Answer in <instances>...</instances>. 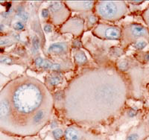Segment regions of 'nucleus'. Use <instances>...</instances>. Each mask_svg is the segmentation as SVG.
Segmentation results:
<instances>
[{"label":"nucleus","instance_id":"1","mask_svg":"<svg viewBox=\"0 0 149 140\" xmlns=\"http://www.w3.org/2000/svg\"><path fill=\"white\" fill-rule=\"evenodd\" d=\"M42 99L43 96L38 88L32 84H25L15 92L13 101L18 111L29 113L37 108Z\"/></svg>","mask_w":149,"mask_h":140},{"label":"nucleus","instance_id":"2","mask_svg":"<svg viewBox=\"0 0 149 140\" xmlns=\"http://www.w3.org/2000/svg\"><path fill=\"white\" fill-rule=\"evenodd\" d=\"M34 63L37 66L40 67V68L45 69L54 70V71H58V70L61 69V66L60 64L51 62L42 58H37L35 60Z\"/></svg>","mask_w":149,"mask_h":140},{"label":"nucleus","instance_id":"3","mask_svg":"<svg viewBox=\"0 0 149 140\" xmlns=\"http://www.w3.org/2000/svg\"><path fill=\"white\" fill-rule=\"evenodd\" d=\"M101 6L100 12L104 17H112L116 13V6L114 2H104Z\"/></svg>","mask_w":149,"mask_h":140},{"label":"nucleus","instance_id":"4","mask_svg":"<svg viewBox=\"0 0 149 140\" xmlns=\"http://www.w3.org/2000/svg\"><path fill=\"white\" fill-rule=\"evenodd\" d=\"M67 45L66 43H56L50 45L48 49V52L50 54H62L66 52Z\"/></svg>","mask_w":149,"mask_h":140},{"label":"nucleus","instance_id":"5","mask_svg":"<svg viewBox=\"0 0 149 140\" xmlns=\"http://www.w3.org/2000/svg\"><path fill=\"white\" fill-rule=\"evenodd\" d=\"M120 30L116 27H107L102 34L108 39H119L120 37Z\"/></svg>","mask_w":149,"mask_h":140},{"label":"nucleus","instance_id":"6","mask_svg":"<svg viewBox=\"0 0 149 140\" xmlns=\"http://www.w3.org/2000/svg\"><path fill=\"white\" fill-rule=\"evenodd\" d=\"M131 34L134 37H141V36H144L146 34V30L145 28H143L142 26L139 25H132L131 27Z\"/></svg>","mask_w":149,"mask_h":140},{"label":"nucleus","instance_id":"7","mask_svg":"<svg viewBox=\"0 0 149 140\" xmlns=\"http://www.w3.org/2000/svg\"><path fill=\"white\" fill-rule=\"evenodd\" d=\"M10 104L7 100H2L0 102V118H4L8 115Z\"/></svg>","mask_w":149,"mask_h":140},{"label":"nucleus","instance_id":"8","mask_svg":"<svg viewBox=\"0 0 149 140\" xmlns=\"http://www.w3.org/2000/svg\"><path fill=\"white\" fill-rule=\"evenodd\" d=\"M46 115V112L44 110H40L39 111L36 113L33 116V119H32V122L34 124H38L40 122H41L43 120L44 117Z\"/></svg>","mask_w":149,"mask_h":140},{"label":"nucleus","instance_id":"9","mask_svg":"<svg viewBox=\"0 0 149 140\" xmlns=\"http://www.w3.org/2000/svg\"><path fill=\"white\" fill-rule=\"evenodd\" d=\"M75 62L78 64H83L85 63L87 60V58L85 55V54L82 52H79L78 53H76L74 56Z\"/></svg>","mask_w":149,"mask_h":140},{"label":"nucleus","instance_id":"10","mask_svg":"<svg viewBox=\"0 0 149 140\" xmlns=\"http://www.w3.org/2000/svg\"><path fill=\"white\" fill-rule=\"evenodd\" d=\"M62 77L60 75H54L52 76V78H50L49 79V83L52 86H56L59 83H60L62 81Z\"/></svg>","mask_w":149,"mask_h":140},{"label":"nucleus","instance_id":"11","mask_svg":"<svg viewBox=\"0 0 149 140\" xmlns=\"http://www.w3.org/2000/svg\"><path fill=\"white\" fill-rule=\"evenodd\" d=\"M32 47L34 52H37L40 49V40L37 36H34L32 39Z\"/></svg>","mask_w":149,"mask_h":140},{"label":"nucleus","instance_id":"12","mask_svg":"<svg viewBox=\"0 0 149 140\" xmlns=\"http://www.w3.org/2000/svg\"><path fill=\"white\" fill-rule=\"evenodd\" d=\"M52 133H53V136H54V138L57 139H60L63 136V130L61 129H55Z\"/></svg>","mask_w":149,"mask_h":140},{"label":"nucleus","instance_id":"13","mask_svg":"<svg viewBox=\"0 0 149 140\" xmlns=\"http://www.w3.org/2000/svg\"><path fill=\"white\" fill-rule=\"evenodd\" d=\"M0 63L3 64L10 65L13 63V60L11 58H8V57H0Z\"/></svg>","mask_w":149,"mask_h":140},{"label":"nucleus","instance_id":"14","mask_svg":"<svg viewBox=\"0 0 149 140\" xmlns=\"http://www.w3.org/2000/svg\"><path fill=\"white\" fill-rule=\"evenodd\" d=\"M146 45H147V43L145 41H139L134 45V47H135V49L138 50H142L143 49Z\"/></svg>","mask_w":149,"mask_h":140},{"label":"nucleus","instance_id":"15","mask_svg":"<svg viewBox=\"0 0 149 140\" xmlns=\"http://www.w3.org/2000/svg\"><path fill=\"white\" fill-rule=\"evenodd\" d=\"M119 68L121 70H122V71H125V70L128 69V62L125 61V60L121 61L120 63H119Z\"/></svg>","mask_w":149,"mask_h":140},{"label":"nucleus","instance_id":"16","mask_svg":"<svg viewBox=\"0 0 149 140\" xmlns=\"http://www.w3.org/2000/svg\"><path fill=\"white\" fill-rule=\"evenodd\" d=\"M18 16L20 17L21 19L24 21V22H26V21L29 20V13H28L27 12H25V11H23V12L19 13V14H18Z\"/></svg>","mask_w":149,"mask_h":140},{"label":"nucleus","instance_id":"17","mask_svg":"<svg viewBox=\"0 0 149 140\" xmlns=\"http://www.w3.org/2000/svg\"><path fill=\"white\" fill-rule=\"evenodd\" d=\"M14 29L16 30H22L24 29V25L21 22H17L14 24Z\"/></svg>","mask_w":149,"mask_h":140},{"label":"nucleus","instance_id":"18","mask_svg":"<svg viewBox=\"0 0 149 140\" xmlns=\"http://www.w3.org/2000/svg\"><path fill=\"white\" fill-rule=\"evenodd\" d=\"M139 138V135L137 133H132L126 139V140H137Z\"/></svg>","mask_w":149,"mask_h":140},{"label":"nucleus","instance_id":"19","mask_svg":"<svg viewBox=\"0 0 149 140\" xmlns=\"http://www.w3.org/2000/svg\"><path fill=\"white\" fill-rule=\"evenodd\" d=\"M43 29L45 30V31L47 32V33H49L52 31V26L49 24H47V25H44V27H43Z\"/></svg>","mask_w":149,"mask_h":140},{"label":"nucleus","instance_id":"20","mask_svg":"<svg viewBox=\"0 0 149 140\" xmlns=\"http://www.w3.org/2000/svg\"><path fill=\"white\" fill-rule=\"evenodd\" d=\"M42 16H43V17H44V18H47V17L49 16V11L46 10V9L43 10V11H42Z\"/></svg>","mask_w":149,"mask_h":140},{"label":"nucleus","instance_id":"21","mask_svg":"<svg viewBox=\"0 0 149 140\" xmlns=\"http://www.w3.org/2000/svg\"><path fill=\"white\" fill-rule=\"evenodd\" d=\"M97 21V19L93 16L89 17V23H91V24H94L95 22Z\"/></svg>","mask_w":149,"mask_h":140},{"label":"nucleus","instance_id":"22","mask_svg":"<svg viewBox=\"0 0 149 140\" xmlns=\"http://www.w3.org/2000/svg\"><path fill=\"white\" fill-rule=\"evenodd\" d=\"M10 40H9L8 39H4V40H0V45H6V44H8Z\"/></svg>","mask_w":149,"mask_h":140},{"label":"nucleus","instance_id":"23","mask_svg":"<svg viewBox=\"0 0 149 140\" xmlns=\"http://www.w3.org/2000/svg\"><path fill=\"white\" fill-rule=\"evenodd\" d=\"M137 114V111L136 110H132L129 113V115L131 117H133V116H134V115Z\"/></svg>","mask_w":149,"mask_h":140},{"label":"nucleus","instance_id":"24","mask_svg":"<svg viewBox=\"0 0 149 140\" xmlns=\"http://www.w3.org/2000/svg\"><path fill=\"white\" fill-rule=\"evenodd\" d=\"M145 60H149V54H147L145 55Z\"/></svg>","mask_w":149,"mask_h":140},{"label":"nucleus","instance_id":"25","mask_svg":"<svg viewBox=\"0 0 149 140\" xmlns=\"http://www.w3.org/2000/svg\"><path fill=\"white\" fill-rule=\"evenodd\" d=\"M2 29H3V25H0V31H2Z\"/></svg>","mask_w":149,"mask_h":140},{"label":"nucleus","instance_id":"26","mask_svg":"<svg viewBox=\"0 0 149 140\" xmlns=\"http://www.w3.org/2000/svg\"><path fill=\"white\" fill-rule=\"evenodd\" d=\"M148 122H149V118H148Z\"/></svg>","mask_w":149,"mask_h":140}]
</instances>
